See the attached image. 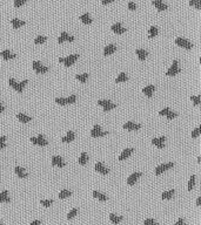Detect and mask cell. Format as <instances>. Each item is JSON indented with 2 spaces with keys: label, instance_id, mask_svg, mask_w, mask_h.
<instances>
[{
  "label": "cell",
  "instance_id": "23",
  "mask_svg": "<svg viewBox=\"0 0 201 225\" xmlns=\"http://www.w3.org/2000/svg\"><path fill=\"white\" fill-rule=\"evenodd\" d=\"M93 197L94 198H97L98 200H101V202H105V200H107L108 199V197L105 195V193H101V192L97 191V190L93 191Z\"/></svg>",
  "mask_w": 201,
  "mask_h": 225
},
{
  "label": "cell",
  "instance_id": "42",
  "mask_svg": "<svg viewBox=\"0 0 201 225\" xmlns=\"http://www.w3.org/2000/svg\"><path fill=\"white\" fill-rule=\"evenodd\" d=\"M191 100H192V102H193L194 106H199L201 102L200 96H194V95H192V96H191Z\"/></svg>",
  "mask_w": 201,
  "mask_h": 225
},
{
  "label": "cell",
  "instance_id": "41",
  "mask_svg": "<svg viewBox=\"0 0 201 225\" xmlns=\"http://www.w3.org/2000/svg\"><path fill=\"white\" fill-rule=\"evenodd\" d=\"M77 213H78V209L75 208V209H72L71 211L68 212V215H67V219L69 220V219H73L75 216H77Z\"/></svg>",
  "mask_w": 201,
  "mask_h": 225
},
{
  "label": "cell",
  "instance_id": "2",
  "mask_svg": "<svg viewBox=\"0 0 201 225\" xmlns=\"http://www.w3.org/2000/svg\"><path fill=\"white\" fill-rule=\"evenodd\" d=\"M31 142L35 144V146H41V147H46L48 144V141L45 139V136L42 134H39L37 137H31Z\"/></svg>",
  "mask_w": 201,
  "mask_h": 225
},
{
  "label": "cell",
  "instance_id": "12",
  "mask_svg": "<svg viewBox=\"0 0 201 225\" xmlns=\"http://www.w3.org/2000/svg\"><path fill=\"white\" fill-rule=\"evenodd\" d=\"M111 29H112L115 34H124L125 32H126V28H124L120 22H116V24L112 25Z\"/></svg>",
  "mask_w": 201,
  "mask_h": 225
},
{
  "label": "cell",
  "instance_id": "52",
  "mask_svg": "<svg viewBox=\"0 0 201 225\" xmlns=\"http://www.w3.org/2000/svg\"><path fill=\"white\" fill-rule=\"evenodd\" d=\"M169 110H171V109H169V108H168V107H166V108H164V109H162V110H160V112H159V114H160L161 116H164V115H165V116H166V115H167V112H169Z\"/></svg>",
  "mask_w": 201,
  "mask_h": 225
},
{
  "label": "cell",
  "instance_id": "27",
  "mask_svg": "<svg viewBox=\"0 0 201 225\" xmlns=\"http://www.w3.org/2000/svg\"><path fill=\"white\" fill-rule=\"evenodd\" d=\"M79 19L81 20V22L82 24H85V25H89V24H92V19H91V17H89V14L88 13H85L80 15V18Z\"/></svg>",
  "mask_w": 201,
  "mask_h": 225
},
{
  "label": "cell",
  "instance_id": "56",
  "mask_svg": "<svg viewBox=\"0 0 201 225\" xmlns=\"http://www.w3.org/2000/svg\"><path fill=\"white\" fill-rule=\"evenodd\" d=\"M41 224V220H33V222H31V225H39Z\"/></svg>",
  "mask_w": 201,
  "mask_h": 225
},
{
  "label": "cell",
  "instance_id": "38",
  "mask_svg": "<svg viewBox=\"0 0 201 225\" xmlns=\"http://www.w3.org/2000/svg\"><path fill=\"white\" fill-rule=\"evenodd\" d=\"M115 107H116V105H115V103H112V102H108L107 105H105V106L102 107V108H104V112H109V110H112V109H114Z\"/></svg>",
  "mask_w": 201,
  "mask_h": 225
},
{
  "label": "cell",
  "instance_id": "45",
  "mask_svg": "<svg viewBox=\"0 0 201 225\" xmlns=\"http://www.w3.org/2000/svg\"><path fill=\"white\" fill-rule=\"evenodd\" d=\"M176 116H178V112H172V110H169V112H167V115H166L167 120H169V121H171V120H173V119H175Z\"/></svg>",
  "mask_w": 201,
  "mask_h": 225
},
{
  "label": "cell",
  "instance_id": "59",
  "mask_svg": "<svg viewBox=\"0 0 201 225\" xmlns=\"http://www.w3.org/2000/svg\"><path fill=\"white\" fill-rule=\"evenodd\" d=\"M4 110H5V107L0 103V112H4Z\"/></svg>",
  "mask_w": 201,
  "mask_h": 225
},
{
  "label": "cell",
  "instance_id": "30",
  "mask_svg": "<svg viewBox=\"0 0 201 225\" xmlns=\"http://www.w3.org/2000/svg\"><path fill=\"white\" fill-rule=\"evenodd\" d=\"M175 193V190H169V191H165L162 192V195H161V198L162 199H171L173 196H174Z\"/></svg>",
  "mask_w": 201,
  "mask_h": 225
},
{
  "label": "cell",
  "instance_id": "58",
  "mask_svg": "<svg viewBox=\"0 0 201 225\" xmlns=\"http://www.w3.org/2000/svg\"><path fill=\"white\" fill-rule=\"evenodd\" d=\"M201 205V197H198L196 199V206H200Z\"/></svg>",
  "mask_w": 201,
  "mask_h": 225
},
{
  "label": "cell",
  "instance_id": "33",
  "mask_svg": "<svg viewBox=\"0 0 201 225\" xmlns=\"http://www.w3.org/2000/svg\"><path fill=\"white\" fill-rule=\"evenodd\" d=\"M87 161H88V155L86 152H81L80 158H79V164L80 166H85L87 163Z\"/></svg>",
  "mask_w": 201,
  "mask_h": 225
},
{
  "label": "cell",
  "instance_id": "62",
  "mask_svg": "<svg viewBox=\"0 0 201 225\" xmlns=\"http://www.w3.org/2000/svg\"><path fill=\"white\" fill-rule=\"evenodd\" d=\"M59 62H64V58H59Z\"/></svg>",
  "mask_w": 201,
  "mask_h": 225
},
{
  "label": "cell",
  "instance_id": "35",
  "mask_svg": "<svg viewBox=\"0 0 201 225\" xmlns=\"http://www.w3.org/2000/svg\"><path fill=\"white\" fill-rule=\"evenodd\" d=\"M189 6L195 7L196 10H201V0H189Z\"/></svg>",
  "mask_w": 201,
  "mask_h": 225
},
{
  "label": "cell",
  "instance_id": "10",
  "mask_svg": "<svg viewBox=\"0 0 201 225\" xmlns=\"http://www.w3.org/2000/svg\"><path fill=\"white\" fill-rule=\"evenodd\" d=\"M95 171L101 174V175H107L108 172H109V169L104 166L102 162H98V163L95 164Z\"/></svg>",
  "mask_w": 201,
  "mask_h": 225
},
{
  "label": "cell",
  "instance_id": "49",
  "mask_svg": "<svg viewBox=\"0 0 201 225\" xmlns=\"http://www.w3.org/2000/svg\"><path fill=\"white\" fill-rule=\"evenodd\" d=\"M144 224H145V225H155V224H156V220L148 218V219H146V220L144 222Z\"/></svg>",
  "mask_w": 201,
  "mask_h": 225
},
{
  "label": "cell",
  "instance_id": "55",
  "mask_svg": "<svg viewBox=\"0 0 201 225\" xmlns=\"http://www.w3.org/2000/svg\"><path fill=\"white\" fill-rule=\"evenodd\" d=\"M114 0H102V5H107V4H111V2H113Z\"/></svg>",
  "mask_w": 201,
  "mask_h": 225
},
{
  "label": "cell",
  "instance_id": "61",
  "mask_svg": "<svg viewBox=\"0 0 201 225\" xmlns=\"http://www.w3.org/2000/svg\"><path fill=\"white\" fill-rule=\"evenodd\" d=\"M198 163H201V156L198 157Z\"/></svg>",
  "mask_w": 201,
  "mask_h": 225
},
{
  "label": "cell",
  "instance_id": "63",
  "mask_svg": "<svg viewBox=\"0 0 201 225\" xmlns=\"http://www.w3.org/2000/svg\"><path fill=\"white\" fill-rule=\"evenodd\" d=\"M0 224H1V220H0Z\"/></svg>",
  "mask_w": 201,
  "mask_h": 225
},
{
  "label": "cell",
  "instance_id": "51",
  "mask_svg": "<svg viewBox=\"0 0 201 225\" xmlns=\"http://www.w3.org/2000/svg\"><path fill=\"white\" fill-rule=\"evenodd\" d=\"M128 10H129V11H135V10H136V5H135L134 2H132V1H129V2H128Z\"/></svg>",
  "mask_w": 201,
  "mask_h": 225
},
{
  "label": "cell",
  "instance_id": "20",
  "mask_svg": "<svg viewBox=\"0 0 201 225\" xmlns=\"http://www.w3.org/2000/svg\"><path fill=\"white\" fill-rule=\"evenodd\" d=\"M0 55L2 56V59H4V60H12V59H14V58L17 56L15 54L11 53L8 49H4V51L0 53Z\"/></svg>",
  "mask_w": 201,
  "mask_h": 225
},
{
  "label": "cell",
  "instance_id": "22",
  "mask_svg": "<svg viewBox=\"0 0 201 225\" xmlns=\"http://www.w3.org/2000/svg\"><path fill=\"white\" fill-rule=\"evenodd\" d=\"M17 119L19 120L20 122H22V123H28V122H31L32 117H31V116H27V115L22 114V112H19V114L17 115Z\"/></svg>",
  "mask_w": 201,
  "mask_h": 225
},
{
  "label": "cell",
  "instance_id": "57",
  "mask_svg": "<svg viewBox=\"0 0 201 225\" xmlns=\"http://www.w3.org/2000/svg\"><path fill=\"white\" fill-rule=\"evenodd\" d=\"M5 147H6V144H5V142H0V150L5 149Z\"/></svg>",
  "mask_w": 201,
  "mask_h": 225
},
{
  "label": "cell",
  "instance_id": "32",
  "mask_svg": "<svg viewBox=\"0 0 201 225\" xmlns=\"http://www.w3.org/2000/svg\"><path fill=\"white\" fill-rule=\"evenodd\" d=\"M27 83H28V81H27V80H24L22 82L18 83V86H17V89H15V90H17V92H18L19 94H22V92H24V88L26 87Z\"/></svg>",
  "mask_w": 201,
  "mask_h": 225
},
{
  "label": "cell",
  "instance_id": "31",
  "mask_svg": "<svg viewBox=\"0 0 201 225\" xmlns=\"http://www.w3.org/2000/svg\"><path fill=\"white\" fill-rule=\"evenodd\" d=\"M195 175H192L191 177H189V181H188V191H192L193 189H194L195 186Z\"/></svg>",
  "mask_w": 201,
  "mask_h": 225
},
{
  "label": "cell",
  "instance_id": "36",
  "mask_svg": "<svg viewBox=\"0 0 201 225\" xmlns=\"http://www.w3.org/2000/svg\"><path fill=\"white\" fill-rule=\"evenodd\" d=\"M88 76H89V75H88L87 73H85V74H80V75L78 74V75H75V79H77V80H79V81H80V82H82V83H85V82L87 81Z\"/></svg>",
  "mask_w": 201,
  "mask_h": 225
},
{
  "label": "cell",
  "instance_id": "39",
  "mask_svg": "<svg viewBox=\"0 0 201 225\" xmlns=\"http://www.w3.org/2000/svg\"><path fill=\"white\" fill-rule=\"evenodd\" d=\"M40 204L42 206H45V208H49V206L53 204V200L52 199H41Z\"/></svg>",
  "mask_w": 201,
  "mask_h": 225
},
{
  "label": "cell",
  "instance_id": "46",
  "mask_svg": "<svg viewBox=\"0 0 201 225\" xmlns=\"http://www.w3.org/2000/svg\"><path fill=\"white\" fill-rule=\"evenodd\" d=\"M55 102H57L58 105H60V106H66L67 105L66 99H64V97H57V99H55Z\"/></svg>",
  "mask_w": 201,
  "mask_h": 225
},
{
  "label": "cell",
  "instance_id": "15",
  "mask_svg": "<svg viewBox=\"0 0 201 225\" xmlns=\"http://www.w3.org/2000/svg\"><path fill=\"white\" fill-rule=\"evenodd\" d=\"M154 90H155L154 85H149V86L145 87V88L142 89V93L145 94L147 97H152V96H153V94H154Z\"/></svg>",
  "mask_w": 201,
  "mask_h": 225
},
{
  "label": "cell",
  "instance_id": "7",
  "mask_svg": "<svg viewBox=\"0 0 201 225\" xmlns=\"http://www.w3.org/2000/svg\"><path fill=\"white\" fill-rule=\"evenodd\" d=\"M165 141H166V137H165V136H161L159 139L154 137V139H152V144L156 147L158 149H164V148H165Z\"/></svg>",
  "mask_w": 201,
  "mask_h": 225
},
{
  "label": "cell",
  "instance_id": "40",
  "mask_svg": "<svg viewBox=\"0 0 201 225\" xmlns=\"http://www.w3.org/2000/svg\"><path fill=\"white\" fill-rule=\"evenodd\" d=\"M47 72H48V67L42 66V65H41L38 69H35V73L37 74H45V73H47Z\"/></svg>",
  "mask_w": 201,
  "mask_h": 225
},
{
  "label": "cell",
  "instance_id": "5",
  "mask_svg": "<svg viewBox=\"0 0 201 225\" xmlns=\"http://www.w3.org/2000/svg\"><path fill=\"white\" fill-rule=\"evenodd\" d=\"M174 166L173 162H169V163H165V164H161V166H156L155 168V175H161L164 171H166L168 169H172Z\"/></svg>",
  "mask_w": 201,
  "mask_h": 225
},
{
  "label": "cell",
  "instance_id": "17",
  "mask_svg": "<svg viewBox=\"0 0 201 225\" xmlns=\"http://www.w3.org/2000/svg\"><path fill=\"white\" fill-rule=\"evenodd\" d=\"M74 139H75V134H74V132H67L66 136H64V137L61 139V142H62V143H69V142L74 141Z\"/></svg>",
  "mask_w": 201,
  "mask_h": 225
},
{
  "label": "cell",
  "instance_id": "1",
  "mask_svg": "<svg viewBox=\"0 0 201 225\" xmlns=\"http://www.w3.org/2000/svg\"><path fill=\"white\" fill-rule=\"evenodd\" d=\"M175 44H176L179 47L185 48V49H192V48L194 47V45H193L191 41L183 39V38H176V39H175Z\"/></svg>",
  "mask_w": 201,
  "mask_h": 225
},
{
  "label": "cell",
  "instance_id": "6",
  "mask_svg": "<svg viewBox=\"0 0 201 225\" xmlns=\"http://www.w3.org/2000/svg\"><path fill=\"white\" fill-rule=\"evenodd\" d=\"M78 59H79V54H72V55H69L67 58H64V62L62 63L65 65V67H71Z\"/></svg>",
  "mask_w": 201,
  "mask_h": 225
},
{
  "label": "cell",
  "instance_id": "25",
  "mask_svg": "<svg viewBox=\"0 0 201 225\" xmlns=\"http://www.w3.org/2000/svg\"><path fill=\"white\" fill-rule=\"evenodd\" d=\"M11 24H12L13 28L18 29V28H20L21 26H24L26 22H25V21H22V20H19V19H12L11 20Z\"/></svg>",
  "mask_w": 201,
  "mask_h": 225
},
{
  "label": "cell",
  "instance_id": "13",
  "mask_svg": "<svg viewBox=\"0 0 201 225\" xmlns=\"http://www.w3.org/2000/svg\"><path fill=\"white\" fill-rule=\"evenodd\" d=\"M65 41L72 42V41H74V38L73 36H71L69 34H67L66 32H61L60 36H59V39H58V42H59V44H62V42H65Z\"/></svg>",
  "mask_w": 201,
  "mask_h": 225
},
{
  "label": "cell",
  "instance_id": "37",
  "mask_svg": "<svg viewBox=\"0 0 201 225\" xmlns=\"http://www.w3.org/2000/svg\"><path fill=\"white\" fill-rule=\"evenodd\" d=\"M46 40H47L46 36H42V35H39V36H37V38L34 39V44H35V45H41V44L46 42Z\"/></svg>",
  "mask_w": 201,
  "mask_h": 225
},
{
  "label": "cell",
  "instance_id": "8",
  "mask_svg": "<svg viewBox=\"0 0 201 225\" xmlns=\"http://www.w3.org/2000/svg\"><path fill=\"white\" fill-rule=\"evenodd\" d=\"M124 129H126V130H129V132H135V130H139L141 128V124L139 123H135V122H127V123H125L124 126H122Z\"/></svg>",
  "mask_w": 201,
  "mask_h": 225
},
{
  "label": "cell",
  "instance_id": "34",
  "mask_svg": "<svg viewBox=\"0 0 201 225\" xmlns=\"http://www.w3.org/2000/svg\"><path fill=\"white\" fill-rule=\"evenodd\" d=\"M127 80H128V76L126 75V73H120L119 76L115 79V82L116 83H120V82H126Z\"/></svg>",
  "mask_w": 201,
  "mask_h": 225
},
{
  "label": "cell",
  "instance_id": "14",
  "mask_svg": "<svg viewBox=\"0 0 201 225\" xmlns=\"http://www.w3.org/2000/svg\"><path fill=\"white\" fill-rule=\"evenodd\" d=\"M52 166L64 168L65 166V162H64V159L61 158L60 156H53L52 157Z\"/></svg>",
  "mask_w": 201,
  "mask_h": 225
},
{
  "label": "cell",
  "instance_id": "48",
  "mask_svg": "<svg viewBox=\"0 0 201 225\" xmlns=\"http://www.w3.org/2000/svg\"><path fill=\"white\" fill-rule=\"evenodd\" d=\"M26 1H28V0H14V7H21Z\"/></svg>",
  "mask_w": 201,
  "mask_h": 225
},
{
  "label": "cell",
  "instance_id": "11",
  "mask_svg": "<svg viewBox=\"0 0 201 225\" xmlns=\"http://www.w3.org/2000/svg\"><path fill=\"white\" fill-rule=\"evenodd\" d=\"M141 176H142V174H141V172H134V174H132V175L127 178V184L128 185H134V184H135V182L140 178Z\"/></svg>",
  "mask_w": 201,
  "mask_h": 225
},
{
  "label": "cell",
  "instance_id": "18",
  "mask_svg": "<svg viewBox=\"0 0 201 225\" xmlns=\"http://www.w3.org/2000/svg\"><path fill=\"white\" fill-rule=\"evenodd\" d=\"M14 172H15V175H17L19 178H26L27 177V172L25 171V169H22L21 166H15V168H14Z\"/></svg>",
  "mask_w": 201,
  "mask_h": 225
},
{
  "label": "cell",
  "instance_id": "53",
  "mask_svg": "<svg viewBox=\"0 0 201 225\" xmlns=\"http://www.w3.org/2000/svg\"><path fill=\"white\" fill-rule=\"evenodd\" d=\"M108 102H111V101H108V100H99V101H98V105L101 107H104L105 105H107Z\"/></svg>",
  "mask_w": 201,
  "mask_h": 225
},
{
  "label": "cell",
  "instance_id": "3",
  "mask_svg": "<svg viewBox=\"0 0 201 225\" xmlns=\"http://www.w3.org/2000/svg\"><path fill=\"white\" fill-rule=\"evenodd\" d=\"M108 135V132H102L99 124H95L91 130V136L92 137H102V136H106Z\"/></svg>",
  "mask_w": 201,
  "mask_h": 225
},
{
  "label": "cell",
  "instance_id": "19",
  "mask_svg": "<svg viewBox=\"0 0 201 225\" xmlns=\"http://www.w3.org/2000/svg\"><path fill=\"white\" fill-rule=\"evenodd\" d=\"M115 51H116V46L115 45H108V46L105 47V49H104V55L105 56H108V55H112L113 53H115Z\"/></svg>",
  "mask_w": 201,
  "mask_h": 225
},
{
  "label": "cell",
  "instance_id": "50",
  "mask_svg": "<svg viewBox=\"0 0 201 225\" xmlns=\"http://www.w3.org/2000/svg\"><path fill=\"white\" fill-rule=\"evenodd\" d=\"M40 66H41V62H39V61H33V62H32V68H33L34 71L38 69Z\"/></svg>",
  "mask_w": 201,
  "mask_h": 225
},
{
  "label": "cell",
  "instance_id": "16",
  "mask_svg": "<svg viewBox=\"0 0 201 225\" xmlns=\"http://www.w3.org/2000/svg\"><path fill=\"white\" fill-rule=\"evenodd\" d=\"M133 151H134L133 148H127V149H125V150L120 154V156H119V161H125L126 158H128V157L132 155V152Z\"/></svg>",
  "mask_w": 201,
  "mask_h": 225
},
{
  "label": "cell",
  "instance_id": "47",
  "mask_svg": "<svg viewBox=\"0 0 201 225\" xmlns=\"http://www.w3.org/2000/svg\"><path fill=\"white\" fill-rule=\"evenodd\" d=\"M8 83H10V86L12 87V88H13L14 90L17 89V86H18V82H17V81H15V80L13 79V78H11V79L8 80Z\"/></svg>",
  "mask_w": 201,
  "mask_h": 225
},
{
  "label": "cell",
  "instance_id": "4",
  "mask_svg": "<svg viewBox=\"0 0 201 225\" xmlns=\"http://www.w3.org/2000/svg\"><path fill=\"white\" fill-rule=\"evenodd\" d=\"M178 65H179V63H178V60H174V61H173V65L169 67V69L166 72V75H167V76H174V75L180 73V68H179Z\"/></svg>",
  "mask_w": 201,
  "mask_h": 225
},
{
  "label": "cell",
  "instance_id": "60",
  "mask_svg": "<svg viewBox=\"0 0 201 225\" xmlns=\"http://www.w3.org/2000/svg\"><path fill=\"white\" fill-rule=\"evenodd\" d=\"M6 141V136H1L0 137V142H5Z\"/></svg>",
  "mask_w": 201,
  "mask_h": 225
},
{
  "label": "cell",
  "instance_id": "29",
  "mask_svg": "<svg viewBox=\"0 0 201 225\" xmlns=\"http://www.w3.org/2000/svg\"><path fill=\"white\" fill-rule=\"evenodd\" d=\"M72 196V192L69 191V190H66V189H64V190H61L59 192V198L60 199H65V198H68V197H71Z\"/></svg>",
  "mask_w": 201,
  "mask_h": 225
},
{
  "label": "cell",
  "instance_id": "43",
  "mask_svg": "<svg viewBox=\"0 0 201 225\" xmlns=\"http://www.w3.org/2000/svg\"><path fill=\"white\" fill-rule=\"evenodd\" d=\"M201 134V127H198V128H195L194 130L192 132V139H196L199 135Z\"/></svg>",
  "mask_w": 201,
  "mask_h": 225
},
{
  "label": "cell",
  "instance_id": "21",
  "mask_svg": "<svg viewBox=\"0 0 201 225\" xmlns=\"http://www.w3.org/2000/svg\"><path fill=\"white\" fill-rule=\"evenodd\" d=\"M135 54H136L138 59L141 60V61H144L148 55L147 51H145V49H136V51H135Z\"/></svg>",
  "mask_w": 201,
  "mask_h": 225
},
{
  "label": "cell",
  "instance_id": "26",
  "mask_svg": "<svg viewBox=\"0 0 201 225\" xmlns=\"http://www.w3.org/2000/svg\"><path fill=\"white\" fill-rule=\"evenodd\" d=\"M122 219H124V216H116V215H114V213H111V215H109V220H111L113 224L120 223Z\"/></svg>",
  "mask_w": 201,
  "mask_h": 225
},
{
  "label": "cell",
  "instance_id": "24",
  "mask_svg": "<svg viewBox=\"0 0 201 225\" xmlns=\"http://www.w3.org/2000/svg\"><path fill=\"white\" fill-rule=\"evenodd\" d=\"M11 198L8 197V191L4 190V191L0 193V203H10Z\"/></svg>",
  "mask_w": 201,
  "mask_h": 225
},
{
  "label": "cell",
  "instance_id": "28",
  "mask_svg": "<svg viewBox=\"0 0 201 225\" xmlns=\"http://www.w3.org/2000/svg\"><path fill=\"white\" fill-rule=\"evenodd\" d=\"M158 33H159L158 27L152 26L149 28V31H148V38H149V39H153V38H155V36L158 35Z\"/></svg>",
  "mask_w": 201,
  "mask_h": 225
},
{
  "label": "cell",
  "instance_id": "54",
  "mask_svg": "<svg viewBox=\"0 0 201 225\" xmlns=\"http://www.w3.org/2000/svg\"><path fill=\"white\" fill-rule=\"evenodd\" d=\"M182 224H185V219L183 218H179L176 220V223H175V225H182Z\"/></svg>",
  "mask_w": 201,
  "mask_h": 225
},
{
  "label": "cell",
  "instance_id": "44",
  "mask_svg": "<svg viewBox=\"0 0 201 225\" xmlns=\"http://www.w3.org/2000/svg\"><path fill=\"white\" fill-rule=\"evenodd\" d=\"M75 101H77V96H75V95H71V96L66 97L67 105H72V103H75Z\"/></svg>",
  "mask_w": 201,
  "mask_h": 225
},
{
  "label": "cell",
  "instance_id": "9",
  "mask_svg": "<svg viewBox=\"0 0 201 225\" xmlns=\"http://www.w3.org/2000/svg\"><path fill=\"white\" fill-rule=\"evenodd\" d=\"M152 5H153L159 12H161V11H166L168 8V6L166 4H164L162 0H153V1H152Z\"/></svg>",
  "mask_w": 201,
  "mask_h": 225
}]
</instances>
